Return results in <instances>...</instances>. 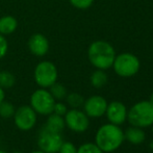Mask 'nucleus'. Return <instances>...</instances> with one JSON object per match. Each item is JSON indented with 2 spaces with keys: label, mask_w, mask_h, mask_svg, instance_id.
Segmentation results:
<instances>
[{
  "label": "nucleus",
  "mask_w": 153,
  "mask_h": 153,
  "mask_svg": "<svg viewBox=\"0 0 153 153\" xmlns=\"http://www.w3.org/2000/svg\"><path fill=\"white\" fill-rule=\"evenodd\" d=\"M124 141V131L121 127L109 122L101 125L95 134V144L104 153L115 152Z\"/></svg>",
  "instance_id": "1"
},
{
  "label": "nucleus",
  "mask_w": 153,
  "mask_h": 153,
  "mask_svg": "<svg viewBox=\"0 0 153 153\" xmlns=\"http://www.w3.org/2000/svg\"><path fill=\"white\" fill-rule=\"evenodd\" d=\"M116 50L111 43L103 40H97L91 43L88 49L90 62L96 69L107 70L111 68L116 59Z\"/></svg>",
  "instance_id": "2"
},
{
  "label": "nucleus",
  "mask_w": 153,
  "mask_h": 153,
  "mask_svg": "<svg viewBox=\"0 0 153 153\" xmlns=\"http://www.w3.org/2000/svg\"><path fill=\"white\" fill-rule=\"evenodd\" d=\"M127 121L132 126L148 128L153 125V104L149 100L134 103L127 111Z\"/></svg>",
  "instance_id": "3"
},
{
  "label": "nucleus",
  "mask_w": 153,
  "mask_h": 153,
  "mask_svg": "<svg viewBox=\"0 0 153 153\" xmlns=\"http://www.w3.org/2000/svg\"><path fill=\"white\" fill-rule=\"evenodd\" d=\"M116 74L120 77L128 78L132 77L140 71L141 62L137 55L129 52H123L121 54L116 55L113 67Z\"/></svg>",
  "instance_id": "4"
},
{
  "label": "nucleus",
  "mask_w": 153,
  "mask_h": 153,
  "mask_svg": "<svg viewBox=\"0 0 153 153\" xmlns=\"http://www.w3.org/2000/svg\"><path fill=\"white\" fill-rule=\"evenodd\" d=\"M33 76L39 87L43 89H48L53 83L56 82L59 72H57L56 66L53 62L43 61L36 65Z\"/></svg>",
  "instance_id": "5"
},
{
  "label": "nucleus",
  "mask_w": 153,
  "mask_h": 153,
  "mask_svg": "<svg viewBox=\"0 0 153 153\" xmlns=\"http://www.w3.org/2000/svg\"><path fill=\"white\" fill-rule=\"evenodd\" d=\"M55 102L50 92L43 88L34 91L30 96V106L38 115L49 116L52 114Z\"/></svg>",
  "instance_id": "6"
},
{
  "label": "nucleus",
  "mask_w": 153,
  "mask_h": 153,
  "mask_svg": "<svg viewBox=\"0 0 153 153\" xmlns=\"http://www.w3.org/2000/svg\"><path fill=\"white\" fill-rule=\"evenodd\" d=\"M62 142V133L50 131L48 129H41L38 137L39 149L45 153H57L61 148Z\"/></svg>",
  "instance_id": "7"
},
{
  "label": "nucleus",
  "mask_w": 153,
  "mask_h": 153,
  "mask_svg": "<svg viewBox=\"0 0 153 153\" xmlns=\"http://www.w3.org/2000/svg\"><path fill=\"white\" fill-rule=\"evenodd\" d=\"M66 126L73 132L82 133L90 126V118L87 114L79 108H71L64 116Z\"/></svg>",
  "instance_id": "8"
},
{
  "label": "nucleus",
  "mask_w": 153,
  "mask_h": 153,
  "mask_svg": "<svg viewBox=\"0 0 153 153\" xmlns=\"http://www.w3.org/2000/svg\"><path fill=\"white\" fill-rule=\"evenodd\" d=\"M36 116L38 114L32 109L30 105H22L16 109L13 118L18 129L22 131H28L36 125Z\"/></svg>",
  "instance_id": "9"
},
{
  "label": "nucleus",
  "mask_w": 153,
  "mask_h": 153,
  "mask_svg": "<svg viewBox=\"0 0 153 153\" xmlns=\"http://www.w3.org/2000/svg\"><path fill=\"white\" fill-rule=\"evenodd\" d=\"M107 102L104 97L100 95H93L89 97L83 103V111L89 118H101L105 115Z\"/></svg>",
  "instance_id": "10"
},
{
  "label": "nucleus",
  "mask_w": 153,
  "mask_h": 153,
  "mask_svg": "<svg viewBox=\"0 0 153 153\" xmlns=\"http://www.w3.org/2000/svg\"><path fill=\"white\" fill-rule=\"evenodd\" d=\"M127 111L128 109L121 101H111L107 104L105 116L109 123L121 126L127 121Z\"/></svg>",
  "instance_id": "11"
},
{
  "label": "nucleus",
  "mask_w": 153,
  "mask_h": 153,
  "mask_svg": "<svg viewBox=\"0 0 153 153\" xmlns=\"http://www.w3.org/2000/svg\"><path fill=\"white\" fill-rule=\"evenodd\" d=\"M49 41L44 34L33 33L28 40L29 51L36 56H44L49 51Z\"/></svg>",
  "instance_id": "12"
},
{
  "label": "nucleus",
  "mask_w": 153,
  "mask_h": 153,
  "mask_svg": "<svg viewBox=\"0 0 153 153\" xmlns=\"http://www.w3.org/2000/svg\"><path fill=\"white\" fill-rule=\"evenodd\" d=\"M124 139L132 145H141L146 140V132L144 128L130 125L128 128L125 129Z\"/></svg>",
  "instance_id": "13"
},
{
  "label": "nucleus",
  "mask_w": 153,
  "mask_h": 153,
  "mask_svg": "<svg viewBox=\"0 0 153 153\" xmlns=\"http://www.w3.org/2000/svg\"><path fill=\"white\" fill-rule=\"evenodd\" d=\"M17 27H18V21L15 17L7 15L0 18V34L2 36L12 34L13 32H15Z\"/></svg>",
  "instance_id": "14"
},
{
  "label": "nucleus",
  "mask_w": 153,
  "mask_h": 153,
  "mask_svg": "<svg viewBox=\"0 0 153 153\" xmlns=\"http://www.w3.org/2000/svg\"><path fill=\"white\" fill-rule=\"evenodd\" d=\"M65 127H66V123H65L64 117L53 113L48 116L47 123L45 125V128L46 129H48L50 131H54V132L62 133V131L65 129Z\"/></svg>",
  "instance_id": "15"
},
{
  "label": "nucleus",
  "mask_w": 153,
  "mask_h": 153,
  "mask_svg": "<svg viewBox=\"0 0 153 153\" xmlns=\"http://www.w3.org/2000/svg\"><path fill=\"white\" fill-rule=\"evenodd\" d=\"M91 85L96 89H100V88L104 87L107 83L108 77L107 74L105 73V70H100V69H96L91 75Z\"/></svg>",
  "instance_id": "16"
},
{
  "label": "nucleus",
  "mask_w": 153,
  "mask_h": 153,
  "mask_svg": "<svg viewBox=\"0 0 153 153\" xmlns=\"http://www.w3.org/2000/svg\"><path fill=\"white\" fill-rule=\"evenodd\" d=\"M67 104L71 107V108H80L85 103V98L78 93H70L67 94L66 96Z\"/></svg>",
  "instance_id": "17"
},
{
  "label": "nucleus",
  "mask_w": 153,
  "mask_h": 153,
  "mask_svg": "<svg viewBox=\"0 0 153 153\" xmlns=\"http://www.w3.org/2000/svg\"><path fill=\"white\" fill-rule=\"evenodd\" d=\"M49 92L50 94L52 95V97L55 99V101H61L62 99L66 98L67 96V89L64 85L62 83H59V82H55L49 88Z\"/></svg>",
  "instance_id": "18"
},
{
  "label": "nucleus",
  "mask_w": 153,
  "mask_h": 153,
  "mask_svg": "<svg viewBox=\"0 0 153 153\" xmlns=\"http://www.w3.org/2000/svg\"><path fill=\"white\" fill-rule=\"evenodd\" d=\"M16 82L14 74L8 71H0V87L2 89H10Z\"/></svg>",
  "instance_id": "19"
},
{
  "label": "nucleus",
  "mask_w": 153,
  "mask_h": 153,
  "mask_svg": "<svg viewBox=\"0 0 153 153\" xmlns=\"http://www.w3.org/2000/svg\"><path fill=\"white\" fill-rule=\"evenodd\" d=\"M16 108L13 105V103L7 102V101H2L0 103V117L4 118V119H8L14 116Z\"/></svg>",
  "instance_id": "20"
},
{
  "label": "nucleus",
  "mask_w": 153,
  "mask_h": 153,
  "mask_svg": "<svg viewBox=\"0 0 153 153\" xmlns=\"http://www.w3.org/2000/svg\"><path fill=\"white\" fill-rule=\"evenodd\" d=\"M77 153H104L95 143H85L77 148Z\"/></svg>",
  "instance_id": "21"
},
{
  "label": "nucleus",
  "mask_w": 153,
  "mask_h": 153,
  "mask_svg": "<svg viewBox=\"0 0 153 153\" xmlns=\"http://www.w3.org/2000/svg\"><path fill=\"white\" fill-rule=\"evenodd\" d=\"M72 6L77 10H88L94 3V0H69Z\"/></svg>",
  "instance_id": "22"
},
{
  "label": "nucleus",
  "mask_w": 153,
  "mask_h": 153,
  "mask_svg": "<svg viewBox=\"0 0 153 153\" xmlns=\"http://www.w3.org/2000/svg\"><path fill=\"white\" fill-rule=\"evenodd\" d=\"M57 153H77V148L71 142H62Z\"/></svg>",
  "instance_id": "23"
},
{
  "label": "nucleus",
  "mask_w": 153,
  "mask_h": 153,
  "mask_svg": "<svg viewBox=\"0 0 153 153\" xmlns=\"http://www.w3.org/2000/svg\"><path fill=\"white\" fill-rule=\"evenodd\" d=\"M67 111H68V107H67V105L65 103L61 102V101L55 102L54 107H53V114H56V115L64 117Z\"/></svg>",
  "instance_id": "24"
},
{
  "label": "nucleus",
  "mask_w": 153,
  "mask_h": 153,
  "mask_svg": "<svg viewBox=\"0 0 153 153\" xmlns=\"http://www.w3.org/2000/svg\"><path fill=\"white\" fill-rule=\"evenodd\" d=\"M8 50V43L5 39V36L0 34V59H3L6 55Z\"/></svg>",
  "instance_id": "25"
},
{
  "label": "nucleus",
  "mask_w": 153,
  "mask_h": 153,
  "mask_svg": "<svg viewBox=\"0 0 153 153\" xmlns=\"http://www.w3.org/2000/svg\"><path fill=\"white\" fill-rule=\"evenodd\" d=\"M4 98H5V93H4V89H2V88L0 87V103H1L2 101L4 100Z\"/></svg>",
  "instance_id": "26"
},
{
  "label": "nucleus",
  "mask_w": 153,
  "mask_h": 153,
  "mask_svg": "<svg viewBox=\"0 0 153 153\" xmlns=\"http://www.w3.org/2000/svg\"><path fill=\"white\" fill-rule=\"evenodd\" d=\"M30 153H45V152H43L42 150H36V151H32V152H30Z\"/></svg>",
  "instance_id": "27"
},
{
  "label": "nucleus",
  "mask_w": 153,
  "mask_h": 153,
  "mask_svg": "<svg viewBox=\"0 0 153 153\" xmlns=\"http://www.w3.org/2000/svg\"><path fill=\"white\" fill-rule=\"evenodd\" d=\"M149 101H150V102H151V103H152V104H153V93H152V94H151V95H150V98H149Z\"/></svg>",
  "instance_id": "28"
},
{
  "label": "nucleus",
  "mask_w": 153,
  "mask_h": 153,
  "mask_svg": "<svg viewBox=\"0 0 153 153\" xmlns=\"http://www.w3.org/2000/svg\"><path fill=\"white\" fill-rule=\"evenodd\" d=\"M0 153H6V152L3 151V150H0Z\"/></svg>",
  "instance_id": "29"
},
{
  "label": "nucleus",
  "mask_w": 153,
  "mask_h": 153,
  "mask_svg": "<svg viewBox=\"0 0 153 153\" xmlns=\"http://www.w3.org/2000/svg\"><path fill=\"white\" fill-rule=\"evenodd\" d=\"M13 153H23V152H20V151H16V152H13Z\"/></svg>",
  "instance_id": "30"
},
{
  "label": "nucleus",
  "mask_w": 153,
  "mask_h": 153,
  "mask_svg": "<svg viewBox=\"0 0 153 153\" xmlns=\"http://www.w3.org/2000/svg\"><path fill=\"white\" fill-rule=\"evenodd\" d=\"M111 153H114V152H111Z\"/></svg>",
  "instance_id": "31"
}]
</instances>
